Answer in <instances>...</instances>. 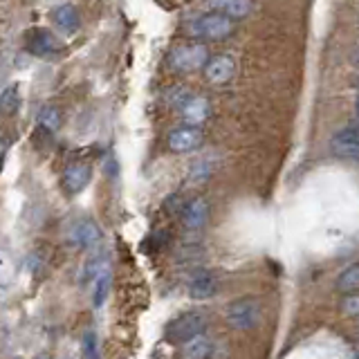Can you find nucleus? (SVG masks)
Instances as JSON below:
<instances>
[{
  "mask_svg": "<svg viewBox=\"0 0 359 359\" xmlns=\"http://www.w3.org/2000/svg\"><path fill=\"white\" fill-rule=\"evenodd\" d=\"M207 328V317L200 310H189L177 314L164 328V339L173 346H184L191 339H196Z\"/></svg>",
  "mask_w": 359,
  "mask_h": 359,
  "instance_id": "obj_1",
  "label": "nucleus"
},
{
  "mask_svg": "<svg viewBox=\"0 0 359 359\" xmlns=\"http://www.w3.org/2000/svg\"><path fill=\"white\" fill-rule=\"evenodd\" d=\"M211 61L209 50L202 43H184L177 45V48L168 56V63L175 72H196V70H205L207 63Z\"/></svg>",
  "mask_w": 359,
  "mask_h": 359,
  "instance_id": "obj_2",
  "label": "nucleus"
},
{
  "mask_svg": "<svg viewBox=\"0 0 359 359\" xmlns=\"http://www.w3.org/2000/svg\"><path fill=\"white\" fill-rule=\"evenodd\" d=\"M191 32H194V36L207 41H224L233 34V20L220 11H211V14H205L191 22Z\"/></svg>",
  "mask_w": 359,
  "mask_h": 359,
  "instance_id": "obj_3",
  "label": "nucleus"
},
{
  "mask_svg": "<svg viewBox=\"0 0 359 359\" xmlns=\"http://www.w3.org/2000/svg\"><path fill=\"white\" fill-rule=\"evenodd\" d=\"M258 317H261V306L252 297H241L233 299L227 310H224V319L236 330H250L256 325Z\"/></svg>",
  "mask_w": 359,
  "mask_h": 359,
  "instance_id": "obj_4",
  "label": "nucleus"
},
{
  "mask_svg": "<svg viewBox=\"0 0 359 359\" xmlns=\"http://www.w3.org/2000/svg\"><path fill=\"white\" fill-rule=\"evenodd\" d=\"M25 50L34 56H39V59H50V56L63 50V45L56 41V36L50 29L36 27L25 34Z\"/></svg>",
  "mask_w": 359,
  "mask_h": 359,
  "instance_id": "obj_5",
  "label": "nucleus"
},
{
  "mask_svg": "<svg viewBox=\"0 0 359 359\" xmlns=\"http://www.w3.org/2000/svg\"><path fill=\"white\" fill-rule=\"evenodd\" d=\"M93 177V166L88 162H70L61 175V184L67 196H79L90 184Z\"/></svg>",
  "mask_w": 359,
  "mask_h": 359,
  "instance_id": "obj_6",
  "label": "nucleus"
},
{
  "mask_svg": "<svg viewBox=\"0 0 359 359\" xmlns=\"http://www.w3.org/2000/svg\"><path fill=\"white\" fill-rule=\"evenodd\" d=\"M330 149L337 157H346V160H359V126H346L337 130L330 140Z\"/></svg>",
  "mask_w": 359,
  "mask_h": 359,
  "instance_id": "obj_7",
  "label": "nucleus"
},
{
  "mask_svg": "<svg viewBox=\"0 0 359 359\" xmlns=\"http://www.w3.org/2000/svg\"><path fill=\"white\" fill-rule=\"evenodd\" d=\"M202 142H205V135L198 126H180L168 135V149L173 153H194L200 149Z\"/></svg>",
  "mask_w": 359,
  "mask_h": 359,
  "instance_id": "obj_8",
  "label": "nucleus"
},
{
  "mask_svg": "<svg viewBox=\"0 0 359 359\" xmlns=\"http://www.w3.org/2000/svg\"><path fill=\"white\" fill-rule=\"evenodd\" d=\"M205 76L211 86H224L236 76V61L229 54L211 56V61L205 67Z\"/></svg>",
  "mask_w": 359,
  "mask_h": 359,
  "instance_id": "obj_9",
  "label": "nucleus"
},
{
  "mask_svg": "<svg viewBox=\"0 0 359 359\" xmlns=\"http://www.w3.org/2000/svg\"><path fill=\"white\" fill-rule=\"evenodd\" d=\"M72 243L81 250H93L101 243V229L95 220L83 218L72 227Z\"/></svg>",
  "mask_w": 359,
  "mask_h": 359,
  "instance_id": "obj_10",
  "label": "nucleus"
},
{
  "mask_svg": "<svg viewBox=\"0 0 359 359\" xmlns=\"http://www.w3.org/2000/svg\"><path fill=\"white\" fill-rule=\"evenodd\" d=\"M180 112H182V119L189 126L200 128V123H205L211 115V104L205 97H191L180 106Z\"/></svg>",
  "mask_w": 359,
  "mask_h": 359,
  "instance_id": "obj_11",
  "label": "nucleus"
},
{
  "mask_svg": "<svg viewBox=\"0 0 359 359\" xmlns=\"http://www.w3.org/2000/svg\"><path fill=\"white\" fill-rule=\"evenodd\" d=\"M218 292V278L211 272H198L189 283V297L194 301H207L216 297Z\"/></svg>",
  "mask_w": 359,
  "mask_h": 359,
  "instance_id": "obj_12",
  "label": "nucleus"
},
{
  "mask_svg": "<svg viewBox=\"0 0 359 359\" xmlns=\"http://www.w3.org/2000/svg\"><path fill=\"white\" fill-rule=\"evenodd\" d=\"M52 20L54 25L59 27L63 34H76L81 27V14L74 5H61L52 11Z\"/></svg>",
  "mask_w": 359,
  "mask_h": 359,
  "instance_id": "obj_13",
  "label": "nucleus"
},
{
  "mask_svg": "<svg viewBox=\"0 0 359 359\" xmlns=\"http://www.w3.org/2000/svg\"><path fill=\"white\" fill-rule=\"evenodd\" d=\"M182 220H184V227L187 229H202L209 220V205L207 200L196 198L191 200L189 205L182 211Z\"/></svg>",
  "mask_w": 359,
  "mask_h": 359,
  "instance_id": "obj_14",
  "label": "nucleus"
},
{
  "mask_svg": "<svg viewBox=\"0 0 359 359\" xmlns=\"http://www.w3.org/2000/svg\"><path fill=\"white\" fill-rule=\"evenodd\" d=\"M209 5L213 7V11H220V14L229 16L231 20L245 18L247 14H252L254 7L252 0H209Z\"/></svg>",
  "mask_w": 359,
  "mask_h": 359,
  "instance_id": "obj_15",
  "label": "nucleus"
},
{
  "mask_svg": "<svg viewBox=\"0 0 359 359\" xmlns=\"http://www.w3.org/2000/svg\"><path fill=\"white\" fill-rule=\"evenodd\" d=\"M211 353H213V344L205 334H200L182 346V359H209Z\"/></svg>",
  "mask_w": 359,
  "mask_h": 359,
  "instance_id": "obj_16",
  "label": "nucleus"
},
{
  "mask_svg": "<svg viewBox=\"0 0 359 359\" xmlns=\"http://www.w3.org/2000/svg\"><path fill=\"white\" fill-rule=\"evenodd\" d=\"M63 117H61V110L56 106H43L39 112V126L48 133H56L61 128Z\"/></svg>",
  "mask_w": 359,
  "mask_h": 359,
  "instance_id": "obj_17",
  "label": "nucleus"
},
{
  "mask_svg": "<svg viewBox=\"0 0 359 359\" xmlns=\"http://www.w3.org/2000/svg\"><path fill=\"white\" fill-rule=\"evenodd\" d=\"M337 290L346 292V294H353L355 290H359V263L348 265L339 274V278H337Z\"/></svg>",
  "mask_w": 359,
  "mask_h": 359,
  "instance_id": "obj_18",
  "label": "nucleus"
},
{
  "mask_svg": "<svg viewBox=\"0 0 359 359\" xmlns=\"http://www.w3.org/2000/svg\"><path fill=\"white\" fill-rule=\"evenodd\" d=\"M0 108L5 115H16L20 110V88L18 86H7L0 95Z\"/></svg>",
  "mask_w": 359,
  "mask_h": 359,
  "instance_id": "obj_19",
  "label": "nucleus"
},
{
  "mask_svg": "<svg viewBox=\"0 0 359 359\" xmlns=\"http://www.w3.org/2000/svg\"><path fill=\"white\" fill-rule=\"evenodd\" d=\"M108 290H110V272H101L97 278H95V287H93V303L95 308H101L108 299Z\"/></svg>",
  "mask_w": 359,
  "mask_h": 359,
  "instance_id": "obj_20",
  "label": "nucleus"
},
{
  "mask_svg": "<svg viewBox=\"0 0 359 359\" xmlns=\"http://www.w3.org/2000/svg\"><path fill=\"white\" fill-rule=\"evenodd\" d=\"M81 351H83V359H101V355H99V346H97V334H95V330H88V332L83 334Z\"/></svg>",
  "mask_w": 359,
  "mask_h": 359,
  "instance_id": "obj_21",
  "label": "nucleus"
},
{
  "mask_svg": "<svg viewBox=\"0 0 359 359\" xmlns=\"http://www.w3.org/2000/svg\"><path fill=\"white\" fill-rule=\"evenodd\" d=\"M341 308L348 317L353 319H359V294H348L344 301H341Z\"/></svg>",
  "mask_w": 359,
  "mask_h": 359,
  "instance_id": "obj_22",
  "label": "nucleus"
},
{
  "mask_svg": "<svg viewBox=\"0 0 359 359\" xmlns=\"http://www.w3.org/2000/svg\"><path fill=\"white\" fill-rule=\"evenodd\" d=\"M34 359H52V355H50V353H39Z\"/></svg>",
  "mask_w": 359,
  "mask_h": 359,
  "instance_id": "obj_23",
  "label": "nucleus"
},
{
  "mask_svg": "<svg viewBox=\"0 0 359 359\" xmlns=\"http://www.w3.org/2000/svg\"><path fill=\"white\" fill-rule=\"evenodd\" d=\"M355 112H357V119H359V93H357V99H355Z\"/></svg>",
  "mask_w": 359,
  "mask_h": 359,
  "instance_id": "obj_24",
  "label": "nucleus"
},
{
  "mask_svg": "<svg viewBox=\"0 0 359 359\" xmlns=\"http://www.w3.org/2000/svg\"><path fill=\"white\" fill-rule=\"evenodd\" d=\"M353 59H355V63H359V48L355 50V56H353Z\"/></svg>",
  "mask_w": 359,
  "mask_h": 359,
  "instance_id": "obj_25",
  "label": "nucleus"
},
{
  "mask_svg": "<svg viewBox=\"0 0 359 359\" xmlns=\"http://www.w3.org/2000/svg\"><path fill=\"white\" fill-rule=\"evenodd\" d=\"M14 359H20V357H14Z\"/></svg>",
  "mask_w": 359,
  "mask_h": 359,
  "instance_id": "obj_26",
  "label": "nucleus"
}]
</instances>
